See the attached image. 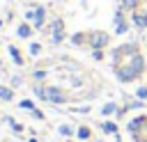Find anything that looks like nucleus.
Returning a JSON list of instances; mask_svg holds the SVG:
<instances>
[{
    "mask_svg": "<svg viewBox=\"0 0 147 142\" xmlns=\"http://www.w3.org/2000/svg\"><path fill=\"white\" fill-rule=\"evenodd\" d=\"M113 69H115V76H117L119 82H133V80H138L145 73L147 64H145V57L140 53H136L133 57H129L126 62H122V64H117Z\"/></svg>",
    "mask_w": 147,
    "mask_h": 142,
    "instance_id": "f257e3e1",
    "label": "nucleus"
},
{
    "mask_svg": "<svg viewBox=\"0 0 147 142\" xmlns=\"http://www.w3.org/2000/svg\"><path fill=\"white\" fill-rule=\"evenodd\" d=\"M136 53H140V48H138V44L136 41H129V44H122V46H117V48H113V66H117V64H122V62H126L129 57H133Z\"/></svg>",
    "mask_w": 147,
    "mask_h": 142,
    "instance_id": "f03ea898",
    "label": "nucleus"
},
{
    "mask_svg": "<svg viewBox=\"0 0 147 142\" xmlns=\"http://www.w3.org/2000/svg\"><path fill=\"white\" fill-rule=\"evenodd\" d=\"M87 44H90V48L92 50H103L108 44H110V37H108V32H92L90 37H87Z\"/></svg>",
    "mask_w": 147,
    "mask_h": 142,
    "instance_id": "7ed1b4c3",
    "label": "nucleus"
},
{
    "mask_svg": "<svg viewBox=\"0 0 147 142\" xmlns=\"http://www.w3.org/2000/svg\"><path fill=\"white\" fill-rule=\"evenodd\" d=\"M142 126H145V115H138V117L129 119V124H126V131H129V133H131V137L136 140V137L142 133Z\"/></svg>",
    "mask_w": 147,
    "mask_h": 142,
    "instance_id": "20e7f679",
    "label": "nucleus"
},
{
    "mask_svg": "<svg viewBox=\"0 0 147 142\" xmlns=\"http://www.w3.org/2000/svg\"><path fill=\"white\" fill-rule=\"evenodd\" d=\"M46 101H51V103H64L67 96H64V92L60 87H46Z\"/></svg>",
    "mask_w": 147,
    "mask_h": 142,
    "instance_id": "39448f33",
    "label": "nucleus"
},
{
    "mask_svg": "<svg viewBox=\"0 0 147 142\" xmlns=\"http://www.w3.org/2000/svg\"><path fill=\"white\" fill-rule=\"evenodd\" d=\"M129 30V23H126V18H124V9L119 7L117 11H115V32L117 34H124Z\"/></svg>",
    "mask_w": 147,
    "mask_h": 142,
    "instance_id": "423d86ee",
    "label": "nucleus"
},
{
    "mask_svg": "<svg viewBox=\"0 0 147 142\" xmlns=\"http://www.w3.org/2000/svg\"><path fill=\"white\" fill-rule=\"evenodd\" d=\"M131 23H133V27L145 30V27H147V16H145V9H136V11H131Z\"/></svg>",
    "mask_w": 147,
    "mask_h": 142,
    "instance_id": "0eeeda50",
    "label": "nucleus"
},
{
    "mask_svg": "<svg viewBox=\"0 0 147 142\" xmlns=\"http://www.w3.org/2000/svg\"><path fill=\"white\" fill-rule=\"evenodd\" d=\"M62 39H64V23L57 18V21L53 23V41H55V44H60Z\"/></svg>",
    "mask_w": 147,
    "mask_h": 142,
    "instance_id": "6e6552de",
    "label": "nucleus"
},
{
    "mask_svg": "<svg viewBox=\"0 0 147 142\" xmlns=\"http://www.w3.org/2000/svg\"><path fill=\"white\" fill-rule=\"evenodd\" d=\"M44 7H37V11H32V18H34V25L37 27H41V23H44Z\"/></svg>",
    "mask_w": 147,
    "mask_h": 142,
    "instance_id": "1a4fd4ad",
    "label": "nucleus"
},
{
    "mask_svg": "<svg viewBox=\"0 0 147 142\" xmlns=\"http://www.w3.org/2000/svg\"><path fill=\"white\" fill-rule=\"evenodd\" d=\"M101 131L108 133V135H115V133H117V124H115V121H103V124H101Z\"/></svg>",
    "mask_w": 147,
    "mask_h": 142,
    "instance_id": "9d476101",
    "label": "nucleus"
},
{
    "mask_svg": "<svg viewBox=\"0 0 147 142\" xmlns=\"http://www.w3.org/2000/svg\"><path fill=\"white\" fill-rule=\"evenodd\" d=\"M138 2H140V0H122L119 7H122L124 11H136V9H138Z\"/></svg>",
    "mask_w": 147,
    "mask_h": 142,
    "instance_id": "9b49d317",
    "label": "nucleus"
},
{
    "mask_svg": "<svg viewBox=\"0 0 147 142\" xmlns=\"http://www.w3.org/2000/svg\"><path fill=\"white\" fill-rule=\"evenodd\" d=\"M117 110H119V108L110 101V103H106V105L101 108V115H106V117H108V115H117Z\"/></svg>",
    "mask_w": 147,
    "mask_h": 142,
    "instance_id": "f8f14e48",
    "label": "nucleus"
},
{
    "mask_svg": "<svg viewBox=\"0 0 147 142\" xmlns=\"http://www.w3.org/2000/svg\"><path fill=\"white\" fill-rule=\"evenodd\" d=\"M9 53H11V57H14V62H16V64H23V57H21V53H18L14 46H9Z\"/></svg>",
    "mask_w": 147,
    "mask_h": 142,
    "instance_id": "ddd939ff",
    "label": "nucleus"
},
{
    "mask_svg": "<svg viewBox=\"0 0 147 142\" xmlns=\"http://www.w3.org/2000/svg\"><path fill=\"white\" fill-rule=\"evenodd\" d=\"M0 98H2V101H11V89L0 87Z\"/></svg>",
    "mask_w": 147,
    "mask_h": 142,
    "instance_id": "4468645a",
    "label": "nucleus"
},
{
    "mask_svg": "<svg viewBox=\"0 0 147 142\" xmlns=\"http://www.w3.org/2000/svg\"><path fill=\"white\" fill-rule=\"evenodd\" d=\"M136 98L147 101V87H138V89H136Z\"/></svg>",
    "mask_w": 147,
    "mask_h": 142,
    "instance_id": "2eb2a0df",
    "label": "nucleus"
},
{
    "mask_svg": "<svg viewBox=\"0 0 147 142\" xmlns=\"http://www.w3.org/2000/svg\"><path fill=\"white\" fill-rule=\"evenodd\" d=\"M71 41H74V44H76V46H80V44H85V41H87V37H85V34H80V32H78V34H74V39H71Z\"/></svg>",
    "mask_w": 147,
    "mask_h": 142,
    "instance_id": "dca6fc26",
    "label": "nucleus"
},
{
    "mask_svg": "<svg viewBox=\"0 0 147 142\" xmlns=\"http://www.w3.org/2000/svg\"><path fill=\"white\" fill-rule=\"evenodd\" d=\"M78 137H80V140H87V137H90V128H87V126H80V128H78Z\"/></svg>",
    "mask_w": 147,
    "mask_h": 142,
    "instance_id": "f3484780",
    "label": "nucleus"
},
{
    "mask_svg": "<svg viewBox=\"0 0 147 142\" xmlns=\"http://www.w3.org/2000/svg\"><path fill=\"white\" fill-rule=\"evenodd\" d=\"M30 32H32L30 25H21V27H18V37H30Z\"/></svg>",
    "mask_w": 147,
    "mask_h": 142,
    "instance_id": "a211bd4d",
    "label": "nucleus"
},
{
    "mask_svg": "<svg viewBox=\"0 0 147 142\" xmlns=\"http://www.w3.org/2000/svg\"><path fill=\"white\" fill-rule=\"evenodd\" d=\"M142 133H145V135H142V137L138 135V137H140L138 142H147V115H145V126H142Z\"/></svg>",
    "mask_w": 147,
    "mask_h": 142,
    "instance_id": "6ab92c4d",
    "label": "nucleus"
},
{
    "mask_svg": "<svg viewBox=\"0 0 147 142\" xmlns=\"http://www.w3.org/2000/svg\"><path fill=\"white\" fill-rule=\"evenodd\" d=\"M60 133H62V135H71L74 131H71V126H67V124H64V126H60Z\"/></svg>",
    "mask_w": 147,
    "mask_h": 142,
    "instance_id": "aec40b11",
    "label": "nucleus"
},
{
    "mask_svg": "<svg viewBox=\"0 0 147 142\" xmlns=\"http://www.w3.org/2000/svg\"><path fill=\"white\" fill-rule=\"evenodd\" d=\"M21 108H25V110H34L32 101H21Z\"/></svg>",
    "mask_w": 147,
    "mask_h": 142,
    "instance_id": "412c9836",
    "label": "nucleus"
},
{
    "mask_svg": "<svg viewBox=\"0 0 147 142\" xmlns=\"http://www.w3.org/2000/svg\"><path fill=\"white\" fill-rule=\"evenodd\" d=\"M92 57L94 60H103V50H92Z\"/></svg>",
    "mask_w": 147,
    "mask_h": 142,
    "instance_id": "4be33fe9",
    "label": "nucleus"
},
{
    "mask_svg": "<svg viewBox=\"0 0 147 142\" xmlns=\"http://www.w3.org/2000/svg\"><path fill=\"white\" fill-rule=\"evenodd\" d=\"M39 50H41V48H39V44H32V46H30V53H32V55H37Z\"/></svg>",
    "mask_w": 147,
    "mask_h": 142,
    "instance_id": "5701e85b",
    "label": "nucleus"
},
{
    "mask_svg": "<svg viewBox=\"0 0 147 142\" xmlns=\"http://www.w3.org/2000/svg\"><path fill=\"white\" fill-rule=\"evenodd\" d=\"M34 78H37V80H41V78H46V71H34Z\"/></svg>",
    "mask_w": 147,
    "mask_h": 142,
    "instance_id": "b1692460",
    "label": "nucleus"
},
{
    "mask_svg": "<svg viewBox=\"0 0 147 142\" xmlns=\"http://www.w3.org/2000/svg\"><path fill=\"white\" fill-rule=\"evenodd\" d=\"M32 115H34V117H37V119H44V115H41V112H39V110H37V108H34V110H32Z\"/></svg>",
    "mask_w": 147,
    "mask_h": 142,
    "instance_id": "393cba45",
    "label": "nucleus"
},
{
    "mask_svg": "<svg viewBox=\"0 0 147 142\" xmlns=\"http://www.w3.org/2000/svg\"><path fill=\"white\" fill-rule=\"evenodd\" d=\"M115 142H122V140H119V137H117V140H115Z\"/></svg>",
    "mask_w": 147,
    "mask_h": 142,
    "instance_id": "a878e982",
    "label": "nucleus"
},
{
    "mask_svg": "<svg viewBox=\"0 0 147 142\" xmlns=\"http://www.w3.org/2000/svg\"><path fill=\"white\" fill-rule=\"evenodd\" d=\"M145 16H147V7H145Z\"/></svg>",
    "mask_w": 147,
    "mask_h": 142,
    "instance_id": "bb28decb",
    "label": "nucleus"
},
{
    "mask_svg": "<svg viewBox=\"0 0 147 142\" xmlns=\"http://www.w3.org/2000/svg\"><path fill=\"white\" fill-rule=\"evenodd\" d=\"M30 142H37V140H30Z\"/></svg>",
    "mask_w": 147,
    "mask_h": 142,
    "instance_id": "cd10ccee",
    "label": "nucleus"
}]
</instances>
